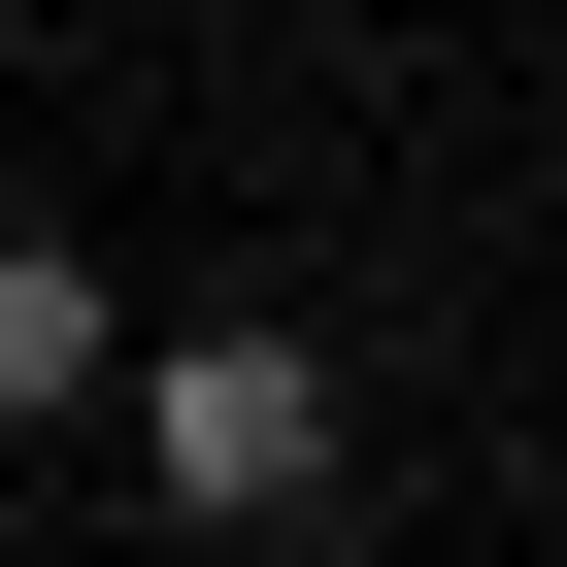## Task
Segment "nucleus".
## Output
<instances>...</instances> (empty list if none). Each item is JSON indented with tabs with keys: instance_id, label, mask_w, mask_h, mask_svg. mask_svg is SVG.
<instances>
[{
	"instance_id": "2",
	"label": "nucleus",
	"mask_w": 567,
	"mask_h": 567,
	"mask_svg": "<svg viewBox=\"0 0 567 567\" xmlns=\"http://www.w3.org/2000/svg\"><path fill=\"white\" fill-rule=\"evenodd\" d=\"M101 368H134V334H101V267H68V234H0V434H68Z\"/></svg>"
},
{
	"instance_id": "1",
	"label": "nucleus",
	"mask_w": 567,
	"mask_h": 567,
	"mask_svg": "<svg viewBox=\"0 0 567 567\" xmlns=\"http://www.w3.org/2000/svg\"><path fill=\"white\" fill-rule=\"evenodd\" d=\"M101 434H134L200 534H301V501H334V368H301V334H167V368H101Z\"/></svg>"
}]
</instances>
